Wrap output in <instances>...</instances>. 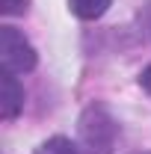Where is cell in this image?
Returning <instances> with one entry per match:
<instances>
[{
	"instance_id": "6da1fadb",
	"label": "cell",
	"mask_w": 151,
	"mask_h": 154,
	"mask_svg": "<svg viewBox=\"0 0 151 154\" xmlns=\"http://www.w3.org/2000/svg\"><path fill=\"white\" fill-rule=\"evenodd\" d=\"M119 125L104 104H89L77 125V145L83 154H113Z\"/></svg>"
},
{
	"instance_id": "7a4b0ae2",
	"label": "cell",
	"mask_w": 151,
	"mask_h": 154,
	"mask_svg": "<svg viewBox=\"0 0 151 154\" xmlns=\"http://www.w3.org/2000/svg\"><path fill=\"white\" fill-rule=\"evenodd\" d=\"M39 62L36 48L30 45V38L15 27H0V65L9 74H27L33 71Z\"/></svg>"
},
{
	"instance_id": "3957f363",
	"label": "cell",
	"mask_w": 151,
	"mask_h": 154,
	"mask_svg": "<svg viewBox=\"0 0 151 154\" xmlns=\"http://www.w3.org/2000/svg\"><path fill=\"white\" fill-rule=\"evenodd\" d=\"M21 110H24V86L18 83L15 74L3 71L0 74V119L12 122Z\"/></svg>"
},
{
	"instance_id": "277c9868",
	"label": "cell",
	"mask_w": 151,
	"mask_h": 154,
	"mask_svg": "<svg viewBox=\"0 0 151 154\" xmlns=\"http://www.w3.org/2000/svg\"><path fill=\"white\" fill-rule=\"evenodd\" d=\"M113 6V0H68L71 15L80 21H98L107 15V9Z\"/></svg>"
},
{
	"instance_id": "5b68a950",
	"label": "cell",
	"mask_w": 151,
	"mask_h": 154,
	"mask_svg": "<svg viewBox=\"0 0 151 154\" xmlns=\"http://www.w3.org/2000/svg\"><path fill=\"white\" fill-rule=\"evenodd\" d=\"M36 154H83V151H80V145L74 139H68V136H51V139H45L36 148Z\"/></svg>"
},
{
	"instance_id": "8992f818",
	"label": "cell",
	"mask_w": 151,
	"mask_h": 154,
	"mask_svg": "<svg viewBox=\"0 0 151 154\" xmlns=\"http://www.w3.org/2000/svg\"><path fill=\"white\" fill-rule=\"evenodd\" d=\"M30 9V0H0V12L6 18H18V15H27Z\"/></svg>"
},
{
	"instance_id": "52a82bcc",
	"label": "cell",
	"mask_w": 151,
	"mask_h": 154,
	"mask_svg": "<svg viewBox=\"0 0 151 154\" xmlns=\"http://www.w3.org/2000/svg\"><path fill=\"white\" fill-rule=\"evenodd\" d=\"M139 86L151 95V65H145V68H142V74H139Z\"/></svg>"
}]
</instances>
